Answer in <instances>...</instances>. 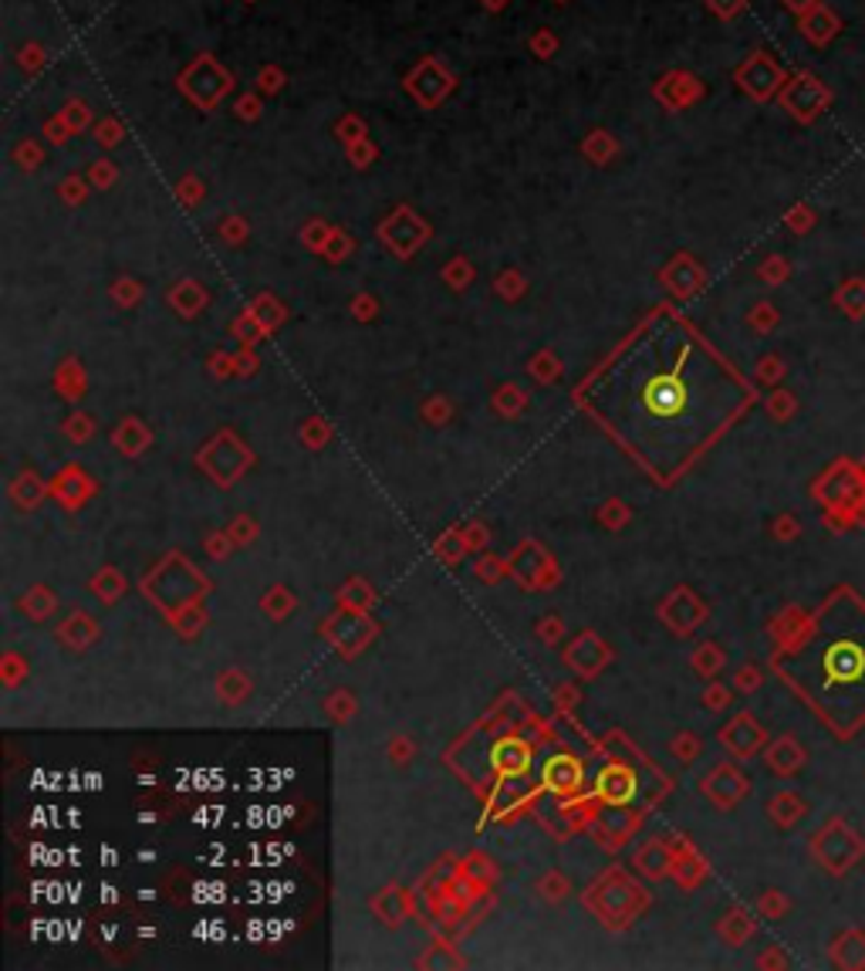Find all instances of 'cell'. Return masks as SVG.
I'll list each match as a JSON object with an SVG mask.
<instances>
[{"instance_id":"1","label":"cell","mask_w":865,"mask_h":971,"mask_svg":"<svg viewBox=\"0 0 865 971\" xmlns=\"http://www.w3.org/2000/svg\"><path fill=\"white\" fill-rule=\"evenodd\" d=\"M785 654L808 660V678L791 681L808 707L835 738H852L865 725V600L852 585H839L821 603Z\"/></svg>"},{"instance_id":"2","label":"cell","mask_w":865,"mask_h":971,"mask_svg":"<svg viewBox=\"0 0 865 971\" xmlns=\"http://www.w3.org/2000/svg\"><path fill=\"white\" fill-rule=\"evenodd\" d=\"M808 853L811 860L832 873V877H845L849 870H855L865 860V839L855 826H849L842 816H832L825 826H818L808 839Z\"/></svg>"},{"instance_id":"3","label":"cell","mask_w":865,"mask_h":971,"mask_svg":"<svg viewBox=\"0 0 865 971\" xmlns=\"http://www.w3.org/2000/svg\"><path fill=\"white\" fill-rule=\"evenodd\" d=\"M172 566H177V553H169L166 562H159V566L146 576V582H143V589L149 593V600H153L166 616H169V613H177L180 606L200 603V596L206 593V589H190V582H206V579L196 572L193 562L180 559V569H172Z\"/></svg>"},{"instance_id":"4","label":"cell","mask_w":865,"mask_h":971,"mask_svg":"<svg viewBox=\"0 0 865 971\" xmlns=\"http://www.w3.org/2000/svg\"><path fill=\"white\" fill-rule=\"evenodd\" d=\"M196 464L206 471V478H213L221 488H234L254 464V454L247 444L237 440L234 431H221L200 447Z\"/></svg>"},{"instance_id":"5","label":"cell","mask_w":865,"mask_h":971,"mask_svg":"<svg viewBox=\"0 0 865 971\" xmlns=\"http://www.w3.org/2000/svg\"><path fill=\"white\" fill-rule=\"evenodd\" d=\"M585 904H588V911H595V914H598L605 904H616L609 927H626V924L645 907V897L639 894V886H632L619 870H609V873L602 877V883L592 886V891L585 894Z\"/></svg>"},{"instance_id":"6","label":"cell","mask_w":865,"mask_h":971,"mask_svg":"<svg viewBox=\"0 0 865 971\" xmlns=\"http://www.w3.org/2000/svg\"><path fill=\"white\" fill-rule=\"evenodd\" d=\"M656 613L666 623V629L676 633V637H689V633H694L700 623H707V616H710L707 603L689 585H676L673 593L660 603Z\"/></svg>"},{"instance_id":"7","label":"cell","mask_w":865,"mask_h":971,"mask_svg":"<svg viewBox=\"0 0 865 971\" xmlns=\"http://www.w3.org/2000/svg\"><path fill=\"white\" fill-rule=\"evenodd\" d=\"M700 792L714 802V806L720 810V813H730V810H738L741 802L748 799V792H751V779L733 766V762H720V766H714L704 779H700Z\"/></svg>"},{"instance_id":"8","label":"cell","mask_w":865,"mask_h":971,"mask_svg":"<svg viewBox=\"0 0 865 971\" xmlns=\"http://www.w3.org/2000/svg\"><path fill=\"white\" fill-rule=\"evenodd\" d=\"M862 491V468L858 464H852L849 457H839L832 468L818 478L815 484V501H821L825 509H832V504H852Z\"/></svg>"},{"instance_id":"9","label":"cell","mask_w":865,"mask_h":971,"mask_svg":"<svg viewBox=\"0 0 865 971\" xmlns=\"http://www.w3.org/2000/svg\"><path fill=\"white\" fill-rule=\"evenodd\" d=\"M686 403H689V390H686V379L679 372L653 376L642 390V406L660 420L679 416L686 410Z\"/></svg>"},{"instance_id":"10","label":"cell","mask_w":865,"mask_h":971,"mask_svg":"<svg viewBox=\"0 0 865 971\" xmlns=\"http://www.w3.org/2000/svg\"><path fill=\"white\" fill-rule=\"evenodd\" d=\"M720 745L733 755V758H754L764 745H767V732L764 725L751 711L733 714L730 722L720 728Z\"/></svg>"},{"instance_id":"11","label":"cell","mask_w":865,"mask_h":971,"mask_svg":"<svg viewBox=\"0 0 865 971\" xmlns=\"http://www.w3.org/2000/svg\"><path fill=\"white\" fill-rule=\"evenodd\" d=\"M565 667H572L582 681H588V678H598L602 673V667L613 660V650H609V644H605L598 633H592V629H582L578 637H575V644L565 650Z\"/></svg>"},{"instance_id":"12","label":"cell","mask_w":865,"mask_h":971,"mask_svg":"<svg viewBox=\"0 0 865 971\" xmlns=\"http://www.w3.org/2000/svg\"><path fill=\"white\" fill-rule=\"evenodd\" d=\"M548 569H551V556L544 553V548L535 538L517 545L514 556L507 559V576H514L525 589H541V579H544Z\"/></svg>"},{"instance_id":"13","label":"cell","mask_w":865,"mask_h":971,"mask_svg":"<svg viewBox=\"0 0 865 971\" xmlns=\"http://www.w3.org/2000/svg\"><path fill=\"white\" fill-rule=\"evenodd\" d=\"M764 766L774 775L791 779L808 766V751L795 735H782V738H774V741L764 745Z\"/></svg>"},{"instance_id":"14","label":"cell","mask_w":865,"mask_h":971,"mask_svg":"<svg viewBox=\"0 0 865 971\" xmlns=\"http://www.w3.org/2000/svg\"><path fill=\"white\" fill-rule=\"evenodd\" d=\"M52 494L65 504L68 512H75V509H81V504L96 494V481L85 475L78 464H68V468H61L58 478L52 481Z\"/></svg>"},{"instance_id":"15","label":"cell","mask_w":865,"mask_h":971,"mask_svg":"<svg viewBox=\"0 0 865 971\" xmlns=\"http://www.w3.org/2000/svg\"><path fill=\"white\" fill-rule=\"evenodd\" d=\"M642 877L649 880H663V877H673V867H676V847L670 839H649L642 842V847L636 850V860Z\"/></svg>"},{"instance_id":"16","label":"cell","mask_w":865,"mask_h":971,"mask_svg":"<svg viewBox=\"0 0 865 971\" xmlns=\"http://www.w3.org/2000/svg\"><path fill=\"white\" fill-rule=\"evenodd\" d=\"M767 819L777 826V829H795L805 816H808V802L795 792V789H782V792H774L771 799H767Z\"/></svg>"},{"instance_id":"17","label":"cell","mask_w":865,"mask_h":971,"mask_svg":"<svg viewBox=\"0 0 865 971\" xmlns=\"http://www.w3.org/2000/svg\"><path fill=\"white\" fill-rule=\"evenodd\" d=\"M541 775H544V785L551 792L572 795L582 785V762L575 755H554V758H548V766H544Z\"/></svg>"},{"instance_id":"18","label":"cell","mask_w":865,"mask_h":971,"mask_svg":"<svg viewBox=\"0 0 865 971\" xmlns=\"http://www.w3.org/2000/svg\"><path fill=\"white\" fill-rule=\"evenodd\" d=\"M757 935V920L748 907H730L720 920H717V938L730 948H741Z\"/></svg>"},{"instance_id":"19","label":"cell","mask_w":865,"mask_h":971,"mask_svg":"<svg viewBox=\"0 0 865 971\" xmlns=\"http://www.w3.org/2000/svg\"><path fill=\"white\" fill-rule=\"evenodd\" d=\"M829 958L845 971L865 968V931L862 927H845V931H839L829 948Z\"/></svg>"},{"instance_id":"20","label":"cell","mask_w":865,"mask_h":971,"mask_svg":"<svg viewBox=\"0 0 865 971\" xmlns=\"http://www.w3.org/2000/svg\"><path fill=\"white\" fill-rule=\"evenodd\" d=\"M55 637L68 647V650H89L99 640V623L89 613H71L65 623H58Z\"/></svg>"},{"instance_id":"21","label":"cell","mask_w":865,"mask_h":971,"mask_svg":"<svg viewBox=\"0 0 865 971\" xmlns=\"http://www.w3.org/2000/svg\"><path fill=\"white\" fill-rule=\"evenodd\" d=\"M676 847V867H673V880L683 886V891H694V886H700L704 883V877H707V860L689 847L686 839H679V842H673Z\"/></svg>"},{"instance_id":"22","label":"cell","mask_w":865,"mask_h":971,"mask_svg":"<svg viewBox=\"0 0 865 971\" xmlns=\"http://www.w3.org/2000/svg\"><path fill=\"white\" fill-rule=\"evenodd\" d=\"M598 795L609 802V806H626L636 795V775L626 766H609L598 775Z\"/></svg>"},{"instance_id":"23","label":"cell","mask_w":865,"mask_h":971,"mask_svg":"<svg viewBox=\"0 0 865 971\" xmlns=\"http://www.w3.org/2000/svg\"><path fill=\"white\" fill-rule=\"evenodd\" d=\"M112 444L125 454V457H139V454H146L149 450V444H153V434H149V427L143 424V420H136V416H128V420H122V424L115 427V434H112Z\"/></svg>"},{"instance_id":"24","label":"cell","mask_w":865,"mask_h":971,"mask_svg":"<svg viewBox=\"0 0 865 971\" xmlns=\"http://www.w3.org/2000/svg\"><path fill=\"white\" fill-rule=\"evenodd\" d=\"M52 491V484L41 481L37 471H21L14 481H11V501L18 504V509L24 512H34L41 501H45V494Z\"/></svg>"},{"instance_id":"25","label":"cell","mask_w":865,"mask_h":971,"mask_svg":"<svg viewBox=\"0 0 865 971\" xmlns=\"http://www.w3.org/2000/svg\"><path fill=\"white\" fill-rule=\"evenodd\" d=\"M808 616L811 613H805L801 606H795V603H788L782 613H777L774 620H771V626H767V633L774 637V644L777 647H785V644H791L798 633L805 629V623H808Z\"/></svg>"},{"instance_id":"26","label":"cell","mask_w":865,"mask_h":971,"mask_svg":"<svg viewBox=\"0 0 865 971\" xmlns=\"http://www.w3.org/2000/svg\"><path fill=\"white\" fill-rule=\"evenodd\" d=\"M372 911L379 914V920H382V924L396 927V924H403V920H406L409 901H406V894L400 891L396 883H389L385 891H379V897H372Z\"/></svg>"},{"instance_id":"27","label":"cell","mask_w":865,"mask_h":971,"mask_svg":"<svg viewBox=\"0 0 865 971\" xmlns=\"http://www.w3.org/2000/svg\"><path fill=\"white\" fill-rule=\"evenodd\" d=\"M18 610H21L27 620H34V623H45V620L55 616V610H58V596L52 593L48 585H34V589H27V593L21 596Z\"/></svg>"},{"instance_id":"28","label":"cell","mask_w":865,"mask_h":971,"mask_svg":"<svg viewBox=\"0 0 865 971\" xmlns=\"http://www.w3.org/2000/svg\"><path fill=\"white\" fill-rule=\"evenodd\" d=\"M250 691H254L250 678H247L244 670H237V667L224 670L221 678H216V697H221L227 707H237V704H244V701L250 697Z\"/></svg>"},{"instance_id":"29","label":"cell","mask_w":865,"mask_h":971,"mask_svg":"<svg viewBox=\"0 0 865 971\" xmlns=\"http://www.w3.org/2000/svg\"><path fill=\"white\" fill-rule=\"evenodd\" d=\"M723 663H727V654H723V647L720 644H700L694 654H689V667H694L700 678H707V681H717V673L723 670Z\"/></svg>"},{"instance_id":"30","label":"cell","mask_w":865,"mask_h":971,"mask_svg":"<svg viewBox=\"0 0 865 971\" xmlns=\"http://www.w3.org/2000/svg\"><path fill=\"white\" fill-rule=\"evenodd\" d=\"M92 593L102 600V603H119L125 596V576L115 569V566H105L92 576Z\"/></svg>"},{"instance_id":"31","label":"cell","mask_w":865,"mask_h":971,"mask_svg":"<svg viewBox=\"0 0 865 971\" xmlns=\"http://www.w3.org/2000/svg\"><path fill=\"white\" fill-rule=\"evenodd\" d=\"M294 606H297V596L291 593L288 585H271L268 593L261 596V610H265V616H271V620H288L291 613H294Z\"/></svg>"},{"instance_id":"32","label":"cell","mask_w":865,"mask_h":971,"mask_svg":"<svg viewBox=\"0 0 865 971\" xmlns=\"http://www.w3.org/2000/svg\"><path fill=\"white\" fill-rule=\"evenodd\" d=\"M494 766L501 772H521L528 766V748L517 741V738H504L497 748H494Z\"/></svg>"},{"instance_id":"33","label":"cell","mask_w":865,"mask_h":971,"mask_svg":"<svg viewBox=\"0 0 865 971\" xmlns=\"http://www.w3.org/2000/svg\"><path fill=\"white\" fill-rule=\"evenodd\" d=\"M172 626H177L180 637H200L203 626H206V610L203 603H190V606H180L177 613H169Z\"/></svg>"},{"instance_id":"34","label":"cell","mask_w":865,"mask_h":971,"mask_svg":"<svg viewBox=\"0 0 865 971\" xmlns=\"http://www.w3.org/2000/svg\"><path fill=\"white\" fill-rule=\"evenodd\" d=\"M338 603L341 606H349V610H369L372 603H375V593H372V585L366 582V579H349L341 585V593H338Z\"/></svg>"},{"instance_id":"35","label":"cell","mask_w":865,"mask_h":971,"mask_svg":"<svg viewBox=\"0 0 865 971\" xmlns=\"http://www.w3.org/2000/svg\"><path fill=\"white\" fill-rule=\"evenodd\" d=\"M432 553H437L443 562H460L463 559V553H467V542H463V528H450V532H443L437 542H432Z\"/></svg>"},{"instance_id":"36","label":"cell","mask_w":865,"mask_h":971,"mask_svg":"<svg viewBox=\"0 0 865 971\" xmlns=\"http://www.w3.org/2000/svg\"><path fill=\"white\" fill-rule=\"evenodd\" d=\"M356 711H359V701H356L352 691L338 688V691H332V694L325 697V714L335 717V722H349V717H352Z\"/></svg>"},{"instance_id":"37","label":"cell","mask_w":865,"mask_h":971,"mask_svg":"<svg viewBox=\"0 0 865 971\" xmlns=\"http://www.w3.org/2000/svg\"><path fill=\"white\" fill-rule=\"evenodd\" d=\"M700 751H704V741H700V735H694V732H676V738L670 741V755L679 758L683 766L697 762Z\"/></svg>"},{"instance_id":"38","label":"cell","mask_w":865,"mask_h":971,"mask_svg":"<svg viewBox=\"0 0 865 971\" xmlns=\"http://www.w3.org/2000/svg\"><path fill=\"white\" fill-rule=\"evenodd\" d=\"M595 518H598V525H605L609 532H619L622 525H629L632 512H629V504H626V501H619V498H609V501H605L602 509H598V515H595Z\"/></svg>"},{"instance_id":"39","label":"cell","mask_w":865,"mask_h":971,"mask_svg":"<svg viewBox=\"0 0 865 971\" xmlns=\"http://www.w3.org/2000/svg\"><path fill=\"white\" fill-rule=\"evenodd\" d=\"M569 891H572V883H569V877L561 873V870H548V873L538 880V894H541L544 901H551V904L565 901Z\"/></svg>"},{"instance_id":"40","label":"cell","mask_w":865,"mask_h":971,"mask_svg":"<svg viewBox=\"0 0 865 971\" xmlns=\"http://www.w3.org/2000/svg\"><path fill=\"white\" fill-rule=\"evenodd\" d=\"M788 911H791V901H788V894H782V891H764V894L757 897V917H761V920H782Z\"/></svg>"},{"instance_id":"41","label":"cell","mask_w":865,"mask_h":971,"mask_svg":"<svg viewBox=\"0 0 865 971\" xmlns=\"http://www.w3.org/2000/svg\"><path fill=\"white\" fill-rule=\"evenodd\" d=\"M61 431L71 444H89L96 437V420L89 413H71Z\"/></svg>"},{"instance_id":"42","label":"cell","mask_w":865,"mask_h":971,"mask_svg":"<svg viewBox=\"0 0 865 971\" xmlns=\"http://www.w3.org/2000/svg\"><path fill=\"white\" fill-rule=\"evenodd\" d=\"M297 440L305 444L308 450H322L328 440H332V424H325L322 416H312L305 427H301V434H297Z\"/></svg>"},{"instance_id":"43","label":"cell","mask_w":865,"mask_h":971,"mask_svg":"<svg viewBox=\"0 0 865 971\" xmlns=\"http://www.w3.org/2000/svg\"><path fill=\"white\" fill-rule=\"evenodd\" d=\"M761 684H764V670L757 663H741L738 670H733V691L754 694V691H761Z\"/></svg>"},{"instance_id":"44","label":"cell","mask_w":865,"mask_h":971,"mask_svg":"<svg viewBox=\"0 0 865 971\" xmlns=\"http://www.w3.org/2000/svg\"><path fill=\"white\" fill-rule=\"evenodd\" d=\"M227 535L234 538V545H250V542H257V535H261V525H257L254 515H237L227 525Z\"/></svg>"},{"instance_id":"45","label":"cell","mask_w":865,"mask_h":971,"mask_svg":"<svg viewBox=\"0 0 865 971\" xmlns=\"http://www.w3.org/2000/svg\"><path fill=\"white\" fill-rule=\"evenodd\" d=\"M0 678H4V688H18L27 678V660L21 654H4V660H0Z\"/></svg>"},{"instance_id":"46","label":"cell","mask_w":865,"mask_h":971,"mask_svg":"<svg viewBox=\"0 0 865 971\" xmlns=\"http://www.w3.org/2000/svg\"><path fill=\"white\" fill-rule=\"evenodd\" d=\"M525 403H528V397L521 390H514V387H501L497 397H494V406H497L501 416H517L525 410Z\"/></svg>"},{"instance_id":"47","label":"cell","mask_w":865,"mask_h":971,"mask_svg":"<svg viewBox=\"0 0 865 971\" xmlns=\"http://www.w3.org/2000/svg\"><path fill=\"white\" fill-rule=\"evenodd\" d=\"M450 416H453V406L443 397H432V400L423 403V420H426V424H432V427H447Z\"/></svg>"},{"instance_id":"48","label":"cell","mask_w":865,"mask_h":971,"mask_svg":"<svg viewBox=\"0 0 865 971\" xmlns=\"http://www.w3.org/2000/svg\"><path fill=\"white\" fill-rule=\"evenodd\" d=\"M767 413H771V420H777V424H785V420H791L798 413V400L791 393H774L767 400Z\"/></svg>"},{"instance_id":"49","label":"cell","mask_w":865,"mask_h":971,"mask_svg":"<svg viewBox=\"0 0 865 971\" xmlns=\"http://www.w3.org/2000/svg\"><path fill=\"white\" fill-rule=\"evenodd\" d=\"M771 535H774V542H798L801 538V522L785 512V515H777L771 522Z\"/></svg>"},{"instance_id":"50","label":"cell","mask_w":865,"mask_h":971,"mask_svg":"<svg viewBox=\"0 0 865 971\" xmlns=\"http://www.w3.org/2000/svg\"><path fill=\"white\" fill-rule=\"evenodd\" d=\"M700 701L707 704V711H727V707H730V701H733V694H730V688H727V684H720V681H710V684L704 688Z\"/></svg>"},{"instance_id":"51","label":"cell","mask_w":865,"mask_h":971,"mask_svg":"<svg viewBox=\"0 0 865 971\" xmlns=\"http://www.w3.org/2000/svg\"><path fill=\"white\" fill-rule=\"evenodd\" d=\"M473 572H478V579L484 582H497L501 576H507V559H497V556H481L478 566H473Z\"/></svg>"},{"instance_id":"52","label":"cell","mask_w":865,"mask_h":971,"mask_svg":"<svg viewBox=\"0 0 865 971\" xmlns=\"http://www.w3.org/2000/svg\"><path fill=\"white\" fill-rule=\"evenodd\" d=\"M385 755L393 758V766H406L409 758L416 755V745H413L406 735H393V738H389V748H385Z\"/></svg>"},{"instance_id":"53","label":"cell","mask_w":865,"mask_h":971,"mask_svg":"<svg viewBox=\"0 0 865 971\" xmlns=\"http://www.w3.org/2000/svg\"><path fill=\"white\" fill-rule=\"evenodd\" d=\"M206 556L210 559H227L231 556V548H237L234 545V538L227 535V532H213V535H206Z\"/></svg>"},{"instance_id":"54","label":"cell","mask_w":865,"mask_h":971,"mask_svg":"<svg viewBox=\"0 0 865 971\" xmlns=\"http://www.w3.org/2000/svg\"><path fill=\"white\" fill-rule=\"evenodd\" d=\"M463 542H467V553H481V548L491 542L487 525H484V522H470V525L463 528Z\"/></svg>"},{"instance_id":"55","label":"cell","mask_w":865,"mask_h":971,"mask_svg":"<svg viewBox=\"0 0 865 971\" xmlns=\"http://www.w3.org/2000/svg\"><path fill=\"white\" fill-rule=\"evenodd\" d=\"M535 633H538V637H541L548 647H554V644L561 640V633H565V623H561L558 616H544V620H538Z\"/></svg>"},{"instance_id":"56","label":"cell","mask_w":865,"mask_h":971,"mask_svg":"<svg viewBox=\"0 0 865 971\" xmlns=\"http://www.w3.org/2000/svg\"><path fill=\"white\" fill-rule=\"evenodd\" d=\"M757 968H788V958L782 955V948H767V951L757 958Z\"/></svg>"},{"instance_id":"57","label":"cell","mask_w":865,"mask_h":971,"mask_svg":"<svg viewBox=\"0 0 865 971\" xmlns=\"http://www.w3.org/2000/svg\"><path fill=\"white\" fill-rule=\"evenodd\" d=\"M757 376L764 379V383H777V376H782V366H777V362H764L757 369Z\"/></svg>"},{"instance_id":"58","label":"cell","mask_w":865,"mask_h":971,"mask_svg":"<svg viewBox=\"0 0 865 971\" xmlns=\"http://www.w3.org/2000/svg\"><path fill=\"white\" fill-rule=\"evenodd\" d=\"M558 697H561V701H578V691H569V688H561V691H558Z\"/></svg>"},{"instance_id":"59","label":"cell","mask_w":865,"mask_h":971,"mask_svg":"<svg viewBox=\"0 0 865 971\" xmlns=\"http://www.w3.org/2000/svg\"><path fill=\"white\" fill-rule=\"evenodd\" d=\"M858 468H862V488H865V464H858Z\"/></svg>"}]
</instances>
